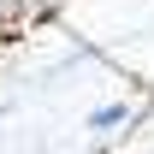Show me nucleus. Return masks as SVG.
<instances>
[{
  "label": "nucleus",
  "instance_id": "nucleus-1",
  "mask_svg": "<svg viewBox=\"0 0 154 154\" xmlns=\"http://www.w3.org/2000/svg\"><path fill=\"white\" fill-rule=\"evenodd\" d=\"M125 119H131V107H95L89 125H95V131H113V125H125Z\"/></svg>",
  "mask_w": 154,
  "mask_h": 154
}]
</instances>
